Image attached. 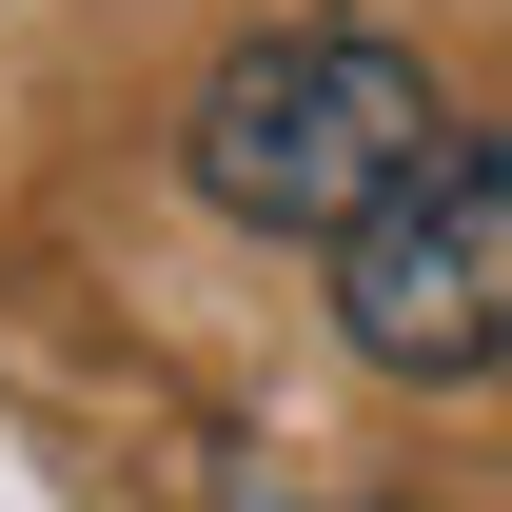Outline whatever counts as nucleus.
<instances>
[{
	"label": "nucleus",
	"mask_w": 512,
	"mask_h": 512,
	"mask_svg": "<svg viewBox=\"0 0 512 512\" xmlns=\"http://www.w3.org/2000/svg\"><path fill=\"white\" fill-rule=\"evenodd\" d=\"M335 335L375 375L453 394V375H512V119H453L414 178L335 237Z\"/></svg>",
	"instance_id": "obj_2"
},
{
	"label": "nucleus",
	"mask_w": 512,
	"mask_h": 512,
	"mask_svg": "<svg viewBox=\"0 0 512 512\" xmlns=\"http://www.w3.org/2000/svg\"><path fill=\"white\" fill-rule=\"evenodd\" d=\"M434 60L414 40H375V20H276V40H237V60L197 79V119H178V178L237 217V237H355L414 158H434Z\"/></svg>",
	"instance_id": "obj_1"
}]
</instances>
